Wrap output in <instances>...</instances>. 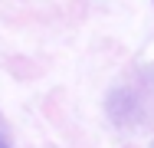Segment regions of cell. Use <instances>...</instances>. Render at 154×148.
I'll list each match as a JSON object with an SVG mask.
<instances>
[{
	"label": "cell",
	"instance_id": "1",
	"mask_svg": "<svg viewBox=\"0 0 154 148\" xmlns=\"http://www.w3.org/2000/svg\"><path fill=\"white\" fill-rule=\"evenodd\" d=\"M0 148H10V145H7V138H3V135H0Z\"/></svg>",
	"mask_w": 154,
	"mask_h": 148
}]
</instances>
